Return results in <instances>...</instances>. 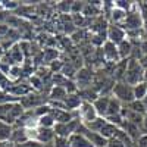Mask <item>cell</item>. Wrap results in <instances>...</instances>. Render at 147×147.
Wrapping results in <instances>:
<instances>
[{"label": "cell", "mask_w": 147, "mask_h": 147, "mask_svg": "<svg viewBox=\"0 0 147 147\" xmlns=\"http://www.w3.org/2000/svg\"><path fill=\"white\" fill-rule=\"evenodd\" d=\"M124 81L129 85H137L140 82H144V68L141 66L140 60L136 59H129L128 65H127V72H125V78Z\"/></svg>", "instance_id": "6da1fadb"}, {"label": "cell", "mask_w": 147, "mask_h": 147, "mask_svg": "<svg viewBox=\"0 0 147 147\" xmlns=\"http://www.w3.org/2000/svg\"><path fill=\"white\" fill-rule=\"evenodd\" d=\"M112 96L115 99H118L124 106H127L128 103H131L134 99V87L129 84H127L125 81H119L115 82L113 90H112Z\"/></svg>", "instance_id": "7a4b0ae2"}, {"label": "cell", "mask_w": 147, "mask_h": 147, "mask_svg": "<svg viewBox=\"0 0 147 147\" xmlns=\"http://www.w3.org/2000/svg\"><path fill=\"white\" fill-rule=\"evenodd\" d=\"M106 40L118 46L119 43H122L124 40H127V31L122 28L121 25L109 24L107 31H106Z\"/></svg>", "instance_id": "3957f363"}, {"label": "cell", "mask_w": 147, "mask_h": 147, "mask_svg": "<svg viewBox=\"0 0 147 147\" xmlns=\"http://www.w3.org/2000/svg\"><path fill=\"white\" fill-rule=\"evenodd\" d=\"M102 52H103V60L109 62L110 65H116L118 62H121V56H119L116 44L110 41H105V44L102 46Z\"/></svg>", "instance_id": "277c9868"}, {"label": "cell", "mask_w": 147, "mask_h": 147, "mask_svg": "<svg viewBox=\"0 0 147 147\" xmlns=\"http://www.w3.org/2000/svg\"><path fill=\"white\" fill-rule=\"evenodd\" d=\"M77 132L84 134V136L91 141V144H93L94 147H107V144H109V140H106L100 132H93V131H90L84 124L78 128Z\"/></svg>", "instance_id": "5b68a950"}, {"label": "cell", "mask_w": 147, "mask_h": 147, "mask_svg": "<svg viewBox=\"0 0 147 147\" xmlns=\"http://www.w3.org/2000/svg\"><path fill=\"white\" fill-rule=\"evenodd\" d=\"M34 90H32V87H31V84L30 82H25V81H19V82H13V85L6 91V93H9L10 96H13V97H16L18 100H21V99H24L25 96H28V94H31Z\"/></svg>", "instance_id": "8992f818"}, {"label": "cell", "mask_w": 147, "mask_h": 147, "mask_svg": "<svg viewBox=\"0 0 147 147\" xmlns=\"http://www.w3.org/2000/svg\"><path fill=\"white\" fill-rule=\"evenodd\" d=\"M77 113H78L80 119L82 121V124H87V122H91L96 118H99V115H97L93 103H88V102H82L80 109L77 110Z\"/></svg>", "instance_id": "52a82bcc"}, {"label": "cell", "mask_w": 147, "mask_h": 147, "mask_svg": "<svg viewBox=\"0 0 147 147\" xmlns=\"http://www.w3.org/2000/svg\"><path fill=\"white\" fill-rule=\"evenodd\" d=\"M77 85H78V90L91 87L93 85V72L87 68H81L80 71H77Z\"/></svg>", "instance_id": "ba28073f"}, {"label": "cell", "mask_w": 147, "mask_h": 147, "mask_svg": "<svg viewBox=\"0 0 147 147\" xmlns=\"http://www.w3.org/2000/svg\"><path fill=\"white\" fill-rule=\"evenodd\" d=\"M27 141H30L27 129L24 127H13V132H12V137H10V143L13 144L15 147H19V146H22L24 143H27Z\"/></svg>", "instance_id": "9c48e42d"}, {"label": "cell", "mask_w": 147, "mask_h": 147, "mask_svg": "<svg viewBox=\"0 0 147 147\" xmlns=\"http://www.w3.org/2000/svg\"><path fill=\"white\" fill-rule=\"evenodd\" d=\"M68 97V91L60 87V85H53L49 91V102H56V103H63V100Z\"/></svg>", "instance_id": "30bf717a"}, {"label": "cell", "mask_w": 147, "mask_h": 147, "mask_svg": "<svg viewBox=\"0 0 147 147\" xmlns=\"http://www.w3.org/2000/svg\"><path fill=\"white\" fill-rule=\"evenodd\" d=\"M109 100H110V96H99L96 99V102L93 103V106H94V109H96V112H97V115H99V116L106 118Z\"/></svg>", "instance_id": "8fae6325"}, {"label": "cell", "mask_w": 147, "mask_h": 147, "mask_svg": "<svg viewBox=\"0 0 147 147\" xmlns=\"http://www.w3.org/2000/svg\"><path fill=\"white\" fill-rule=\"evenodd\" d=\"M56 134L53 128H37V141L41 144H49L53 143Z\"/></svg>", "instance_id": "7c38bea8"}, {"label": "cell", "mask_w": 147, "mask_h": 147, "mask_svg": "<svg viewBox=\"0 0 147 147\" xmlns=\"http://www.w3.org/2000/svg\"><path fill=\"white\" fill-rule=\"evenodd\" d=\"M69 143H71V147H94L91 141L84 134H80V132L72 134L69 137Z\"/></svg>", "instance_id": "4fadbf2b"}, {"label": "cell", "mask_w": 147, "mask_h": 147, "mask_svg": "<svg viewBox=\"0 0 147 147\" xmlns=\"http://www.w3.org/2000/svg\"><path fill=\"white\" fill-rule=\"evenodd\" d=\"M122 109H124V105H122L118 99H115L113 96H110V100H109V106H107V113L106 118H112V116H119Z\"/></svg>", "instance_id": "5bb4252c"}, {"label": "cell", "mask_w": 147, "mask_h": 147, "mask_svg": "<svg viewBox=\"0 0 147 147\" xmlns=\"http://www.w3.org/2000/svg\"><path fill=\"white\" fill-rule=\"evenodd\" d=\"M118 52L121 56V60H129L132 55V41L129 38L124 40L122 43L118 44Z\"/></svg>", "instance_id": "9a60e30c"}, {"label": "cell", "mask_w": 147, "mask_h": 147, "mask_svg": "<svg viewBox=\"0 0 147 147\" xmlns=\"http://www.w3.org/2000/svg\"><path fill=\"white\" fill-rule=\"evenodd\" d=\"M118 131H119V127L107 121V124L103 127V129L100 131V134H102L106 140H112V138L116 137V132H118Z\"/></svg>", "instance_id": "2e32d148"}, {"label": "cell", "mask_w": 147, "mask_h": 147, "mask_svg": "<svg viewBox=\"0 0 147 147\" xmlns=\"http://www.w3.org/2000/svg\"><path fill=\"white\" fill-rule=\"evenodd\" d=\"M41 55H43V62L47 63V65H50L52 62H55V60L59 59V52L53 47H46L41 52Z\"/></svg>", "instance_id": "e0dca14e"}, {"label": "cell", "mask_w": 147, "mask_h": 147, "mask_svg": "<svg viewBox=\"0 0 147 147\" xmlns=\"http://www.w3.org/2000/svg\"><path fill=\"white\" fill-rule=\"evenodd\" d=\"M106 124H107V119H106V118H102V116H99V118H96L94 121H91V122H87V124H84V125L87 127L90 131H93V132H100Z\"/></svg>", "instance_id": "ac0fdd59"}, {"label": "cell", "mask_w": 147, "mask_h": 147, "mask_svg": "<svg viewBox=\"0 0 147 147\" xmlns=\"http://www.w3.org/2000/svg\"><path fill=\"white\" fill-rule=\"evenodd\" d=\"M12 132H13V125L0 121V141H10Z\"/></svg>", "instance_id": "d6986e66"}, {"label": "cell", "mask_w": 147, "mask_h": 147, "mask_svg": "<svg viewBox=\"0 0 147 147\" xmlns=\"http://www.w3.org/2000/svg\"><path fill=\"white\" fill-rule=\"evenodd\" d=\"M37 125H38V128H55L56 121L52 113H47L37 119Z\"/></svg>", "instance_id": "ffe728a7"}, {"label": "cell", "mask_w": 147, "mask_h": 147, "mask_svg": "<svg viewBox=\"0 0 147 147\" xmlns=\"http://www.w3.org/2000/svg\"><path fill=\"white\" fill-rule=\"evenodd\" d=\"M127 107H128L129 110H132V112L143 115V116L147 113V109H146V106H144V103H143L141 100H132L131 103L127 105Z\"/></svg>", "instance_id": "44dd1931"}, {"label": "cell", "mask_w": 147, "mask_h": 147, "mask_svg": "<svg viewBox=\"0 0 147 147\" xmlns=\"http://www.w3.org/2000/svg\"><path fill=\"white\" fill-rule=\"evenodd\" d=\"M144 97H147V84L140 82L137 85H134V99L136 100H143Z\"/></svg>", "instance_id": "7402d4cb"}, {"label": "cell", "mask_w": 147, "mask_h": 147, "mask_svg": "<svg viewBox=\"0 0 147 147\" xmlns=\"http://www.w3.org/2000/svg\"><path fill=\"white\" fill-rule=\"evenodd\" d=\"M53 131L56 134V137H66V138H69L72 136L71 131H69L68 124H56L55 128H53Z\"/></svg>", "instance_id": "603a6c76"}, {"label": "cell", "mask_w": 147, "mask_h": 147, "mask_svg": "<svg viewBox=\"0 0 147 147\" xmlns=\"http://www.w3.org/2000/svg\"><path fill=\"white\" fill-rule=\"evenodd\" d=\"M113 3H115V7L127 12V13H128V12H131L134 9V6H136V3H134V2H128V0H116V2H113Z\"/></svg>", "instance_id": "cb8c5ba5"}, {"label": "cell", "mask_w": 147, "mask_h": 147, "mask_svg": "<svg viewBox=\"0 0 147 147\" xmlns=\"http://www.w3.org/2000/svg\"><path fill=\"white\" fill-rule=\"evenodd\" d=\"M12 85H13V82L10 81V78L6 75L5 72L0 71V91H7Z\"/></svg>", "instance_id": "d4e9b609"}, {"label": "cell", "mask_w": 147, "mask_h": 147, "mask_svg": "<svg viewBox=\"0 0 147 147\" xmlns=\"http://www.w3.org/2000/svg\"><path fill=\"white\" fill-rule=\"evenodd\" d=\"M19 6H21V2H15V0H9V2L5 0V2H0V7L7 10V12L16 10V9H19Z\"/></svg>", "instance_id": "484cf974"}, {"label": "cell", "mask_w": 147, "mask_h": 147, "mask_svg": "<svg viewBox=\"0 0 147 147\" xmlns=\"http://www.w3.org/2000/svg\"><path fill=\"white\" fill-rule=\"evenodd\" d=\"M53 146L55 147H71V143H69V138L66 137H55Z\"/></svg>", "instance_id": "4316f807"}, {"label": "cell", "mask_w": 147, "mask_h": 147, "mask_svg": "<svg viewBox=\"0 0 147 147\" xmlns=\"http://www.w3.org/2000/svg\"><path fill=\"white\" fill-rule=\"evenodd\" d=\"M84 21H85V16L82 15V13H78V15H72V22H74V25H75L77 28L80 27H82V24H84Z\"/></svg>", "instance_id": "83f0119b"}, {"label": "cell", "mask_w": 147, "mask_h": 147, "mask_svg": "<svg viewBox=\"0 0 147 147\" xmlns=\"http://www.w3.org/2000/svg\"><path fill=\"white\" fill-rule=\"evenodd\" d=\"M136 147H147V134H143L136 141Z\"/></svg>", "instance_id": "f1b7e54d"}, {"label": "cell", "mask_w": 147, "mask_h": 147, "mask_svg": "<svg viewBox=\"0 0 147 147\" xmlns=\"http://www.w3.org/2000/svg\"><path fill=\"white\" fill-rule=\"evenodd\" d=\"M140 63H141V66H143L144 69H147V55H144V56L140 59Z\"/></svg>", "instance_id": "f546056e"}, {"label": "cell", "mask_w": 147, "mask_h": 147, "mask_svg": "<svg viewBox=\"0 0 147 147\" xmlns=\"http://www.w3.org/2000/svg\"><path fill=\"white\" fill-rule=\"evenodd\" d=\"M0 147H15L10 141H0Z\"/></svg>", "instance_id": "4dcf8cb0"}, {"label": "cell", "mask_w": 147, "mask_h": 147, "mask_svg": "<svg viewBox=\"0 0 147 147\" xmlns=\"http://www.w3.org/2000/svg\"><path fill=\"white\" fill-rule=\"evenodd\" d=\"M144 82L147 84V69H144Z\"/></svg>", "instance_id": "1f68e13d"}, {"label": "cell", "mask_w": 147, "mask_h": 147, "mask_svg": "<svg viewBox=\"0 0 147 147\" xmlns=\"http://www.w3.org/2000/svg\"><path fill=\"white\" fill-rule=\"evenodd\" d=\"M141 102H143V103H144V106H146V109H147V97H144V99H143V100H141Z\"/></svg>", "instance_id": "d6a6232c"}]
</instances>
